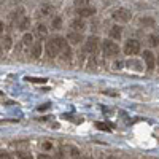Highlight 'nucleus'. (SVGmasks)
I'll return each instance as SVG.
<instances>
[{"label":"nucleus","mask_w":159,"mask_h":159,"mask_svg":"<svg viewBox=\"0 0 159 159\" xmlns=\"http://www.w3.org/2000/svg\"><path fill=\"white\" fill-rule=\"evenodd\" d=\"M65 46H67V42H65L62 37H52V38H49L46 42V54H48V57L52 59V57L59 56L61 49L65 48Z\"/></svg>","instance_id":"obj_1"},{"label":"nucleus","mask_w":159,"mask_h":159,"mask_svg":"<svg viewBox=\"0 0 159 159\" xmlns=\"http://www.w3.org/2000/svg\"><path fill=\"white\" fill-rule=\"evenodd\" d=\"M118 54H119V46L115 42L105 40V42H103V56L105 57H115Z\"/></svg>","instance_id":"obj_2"},{"label":"nucleus","mask_w":159,"mask_h":159,"mask_svg":"<svg viewBox=\"0 0 159 159\" xmlns=\"http://www.w3.org/2000/svg\"><path fill=\"white\" fill-rule=\"evenodd\" d=\"M130 16H132L130 11L126 10V8H118V10L113 11V15H111V18L116 22H127V21H130Z\"/></svg>","instance_id":"obj_3"},{"label":"nucleus","mask_w":159,"mask_h":159,"mask_svg":"<svg viewBox=\"0 0 159 159\" xmlns=\"http://www.w3.org/2000/svg\"><path fill=\"white\" fill-rule=\"evenodd\" d=\"M59 156H62V157H65V156H69V157H80L81 153H80L78 148L72 147V145H62V147L59 148Z\"/></svg>","instance_id":"obj_4"},{"label":"nucleus","mask_w":159,"mask_h":159,"mask_svg":"<svg viewBox=\"0 0 159 159\" xmlns=\"http://www.w3.org/2000/svg\"><path fill=\"white\" fill-rule=\"evenodd\" d=\"M140 51V43L137 42V40H127L126 45H124V52L127 56H135L139 54Z\"/></svg>","instance_id":"obj_5"},{"label":"nucleus","mask_w":159,"mask_h":159,"mask_svg":"<svg viewBox=\"0 0 159 159\" xmlns=\"http://www.w3.org/2000/svg\"><path fill=\"white\" fill-rule=\"evenodd\" d=\"M32 45H34V37H32L30 34H24L22 40H21L19 45H18V49H19L21 52H27L29 48H32Z\"/></svg>","instance_id":"obj_6"},{"label":"nucleus","mask_w":159,"mask_h":159,"mask_svg":"<svg viewBox=\"0 0 159 159\" xmlns=\"http://www.w3.org/2000/svg\"><path fill=\"white\" fill-rule=\"evenodd\" d=\"M97 46H99V38L97 37H89L86 45H84V51L91 52V54H96V52H97Z\"/></svg>","instance_id":"obj_7"},{"label":"nucleus","mask_w":159,"mask_h":159,"mask_svg":"<svg viewBox=\"0 0 159 159\" xmlns=\"http://www.w3.org/2000/svg\"><path fill=\"white\" fill-rule=\"evenodd\" d=\"M70 29H72L73 32H83V30L86 29V24H84V21L81 19V16L75 18V19L70 22Z\"/></svg>","instance_id":"obj_8"},{"label":"nucleus","mask_w":159,"mask_h":159,"mask_svg":"<svg viewBox=\"0 0 159 159\" xmlns=\"http://www.w3.org/2000/svg\"><path fill=\"white\" fill-rule=\"evenodd\" d=\"M54 11H56V8L52 5L43 3L42 7H40V10H38V15H42L43 18H46V16H52V15H54Z\"/></svg>","instance_id":"obj_9"},{"label":"nucleus","mask_w":159,"mask_h":159,"mask_svg":"<svg viewBox=\"0 0 159 159\" xmlns=\"http://www.w3.org/2000/svg\"><path fill=\"white\" fill-rule=\"evenodd\" d=\"M59 59H61L62 64H70V61H72V51H70L69 46H65V48L61 49V52H59Z\"/></svg>","instance_id":"obj_10"},{"label":"nucleus","mask_w":159,"mask_h":159,"mask_svg":"<svg viewBox=\"0 0 159 159\" xmlns=\"http://www.w3.org/2000/svg\"><path fill=\"white\" fill-rule=\"evenodd\" d=\"M76 13H78V16H81V18H88V16H94L96 10L92 7H80L76 10Z\"/></svg>","instance_id":"obj_11"},{"label":"nucleus","mask_w":159,"mask_h":159,"mask_svg":"<svg viewBox=\"0 0 159 159\" xmlns=\"http://www.w3.org/2000/svg\"><path fill=\"white\" fill-rule=\"evenodd\" d=\"M42 51H43V46H42V40H40V42H35V43L32 45V51H30L32 59H38L40 56H42Z\"/></svg>","instance_id":"obj_12"},{"label":"nucleus","mask_w":159,"mask_h":159,"mask_svg":"<svg viewBox=\"0 0 159 159\" xmlns=\"http://www.w3.org/2000/svg\"><path fill=\"white\" fill-rule=\"evenodd\" d=\"M143 59H145V62H147L148 70H153L154 69V56H153V52L151 51H143Z\"/></svg>","instance_id":"obj_13"},{"label":"nucleus","mask_w":159,"mask_h":159,"mask_svg":"<svg viewBox=\"0 0 159 159\" xmlns=\"http://www.w3.org/2000/svg\"><path fill=\"white\" fill-rule=\"evenodd\" d=\"M67 40L73 45H78L80 42H83V35H81V32H70L67 35Z\"/></svg>","instance_id":"obj_14"},{"label":"nucleus","mask_w":159,"mask_h":159,"mask_svg":"<svg viewBox=\"0 0 159 159\" xmlns=\"http://www.w3.org/2000/svg\"><path fill=\"white\" fill-rule=\"evenodd\" d=\"M35 35H37L40 40H43V38H46V35H48V29L45 27L43 24H38L37 29H35Z\"/></svg>","instance_id":"obj_15"},{"label":"nucleus","mask_w":159,"mask_h":159,"mask_svg":"<svg viewBox=\"0 0 159 159\" xmlns=\"http://www.w3.org/2000/svg\"><path fill=\"white\" fill-rule=\"evenodd\" d=\"M121 35H123V27H119V25H113V27L110 29V37L111 38L119 40V38H121Z\"/></svg>","instance_id":"obj_16"},{"label":"nucleus","mask_w":159,"mask_h":159,"mask_svg":"<svg viewBox=\"0 0 159 159\" xmlns=\"http://www.w3.org/2000/svg\"><path fill=\"white\" fill-rule=\"evenodd\" d=\"M29 27H30V18H29V16H24V18L21 19V22H19V30L25 32Z\"/></svg>","instance_id":"obj_17"},{"label":"nucleus","mask_w":159,"mask_h":159,"mask_svg":"<svg viewBox=\"0 0 159 159\" xmlns=\"http://www.w3.org/2000/svg\"><path fill=\"white\" fill-rule=\"evenodd\" d=\"M51 25H52V29H54V30L62 29V18H61V16H54V19H52V22H51Z\"/></svg>","instance_id":"obj_18"},{"label":"nucleus","mask_w":159,"mask_h":159,"mask_svg":"<svg viewBox=\"0 0 159 159\" xmlns=\"http://www.w3.org/2000/svg\"><path fill=\"white\" fill-rule=\"evenodd\" d=\"M148 43H150V46H153V48L157 46V45H159V37H157V35H150V37H148Z\"/></svg>","instance_id":"obj_19"},{"label":"nucleus","mask_w":159,"mask_h":159,"mask_svg":"<svg viewBox=\"0 0 159 159\" xmlns=\"http://www.w3.org/2000/svg\"><path fill=\"white\" fill-rule=\"evenodd\" d=\"M142 25H150V27H151V25H154V19L153 18H140V21H139Z\"/></svg>","instance_id":"obj_20"},{"label":"nucleus","mask_w":159,"mask_h":159,"mask_svg":"<svg viewBox=\"0 0 159 159\" xmlns=\"http://www.w3.org/2000/svg\"><path fill=\"white\" fill-rule=\"evenodd\" d=\"M2 46L5 48V51H8V49L11 48V38H10V37H5V38H3V42H2Z\"/></svg>","instance_id":"obj_21"},{"label":"nucleus","mask_w":159,"mask_h":159,"mask_svg":"<svg viewBox=\"0 0 159 159\" xmlns=\"http://www.w3.org/2000/svg\"><path fill=\"white\" fill-rule=\"evenodd\" d=\"M96 127L100 129V130H105V132H110V126L108 124H103V123H96Z\"/></svg>","instance_id":"obj_22"},{"label":"nucleus","mask_w":159,"mask_h":159,"mask_svg":"<svg viewBox=\"0 0 159 159\" xmlns=\"http://www.w3.org/2000/svg\"><path fill=\"white\" fill-rule=\"evenodd\" d=\"M25 80H27V81H30V83H46V80L45 78H25Z\"/></svg>","instance_id":"obj_23"},{"label":"nucleus","mask_w":159,"mask_h":159,"mask_svg":"<svg viewBox=\"0 0 159 159\" xmlns=\"http://www.w3.org/2000/svg\"><path fill=\"white\" fill-rule=\"evenodd\" d=\"M42 148L43 150H52V148H54V145H52V142H43L42 143Z\"/></svg>","instance_id":"obj_24"},{"label":"nucleus","mask_w":159,"mask_h":159,"mask_svg":"<svg viewBox=\"0 0 159 159\" xmlns=\"http://www.w3.org/2000/svg\"><path fill=\"white\" fill-rule=\"evenodd\" d=\"M129 67L135 69V70H142V69H140V62H135V61H130V62H129Z\"/></svg>","instance_id":"obj_25"},{"label":"nucleus","mask_w":159,"mask_h":159,"mask_svg":"<svg viewBox=\"0 0 159 159\" xmlns=\"http://www.w3.org/2000/svg\"><path fill=\"white\" fill-rule=\"evenodd\" d=\"M10 157H13L8 151H2L0 150V159H10Z\"/></svg>","instance_id":"obj_26"},{"label":"nucleus","mask_w":159,"mask_h":159,"mask_svg":"<svg viewBox=\"0 0 159 159\" xmlns=\"http://www.w3.org/2000/svg\"><path fill=\"white\" fill-rule=\"evenodd\" d=\"M46 108H49V103H45V105H42V107H38L37 110H38V111H42V110H46Z\"/></svg>","instance_id":"obj_27"},{"label":"nucleus","mask_w":159,"mask_h":159,"mask_svg":"<svg viewBox=\"0 0 159 159\" xmlns=\"http://www.w3.org/2000/svg\"><path fill=\"white\" fill-rule=\"evenodd\" d=\"M115 69H123V62H115Z\"/></svg>","instance_id":"obj_28"},{"label":"nucleus","mask_w":159,"mask_h":159,"mask_svg":"<svg viewBox=\"0 0 159 159\" xmlns=\"http://www.w3.org/2000/svg\"><path fill=\"white\" fill-rule=\"evenodd\" d=\"M5 52H7V51H5V48H3L2 45H0V57H2V56L5 54Z\"/></svg>","instance_id":"obj_29"},{"label":"nucleus","mask_w":159,"mask_h":159,"mask_svg":"<svg viewBox=\"0 0 159 159\" xmlns=\"http://www.w3.org/2000/svg\"><path fill=\"white\" fill-rule=\"evenodd\" d=\"M3 34V22H0V35Z\"/></svg>","instance_id":"obj_30"},{"label":"nucleus","mask_w":159,"mask_h":159,"mask_svg":"<svg viewBox=\"0 0 159 159\" xmlns=\"http://www.w3.org/2000/svg\"><path fill=\"white\" fill-rule=\"evenodd\" d=\"M2 94H3V92H2V91H0V96H2Z\"/></svg>","instance_id":"obj_31"},{"label":"nucleus","mask_w":159,"mask_h":159,"mask_svg":"<svg viewBox=\"0 0 159 159\" xmlns=\"http://www.w3.org/2000/svg\"><path fill=\"white\" fill-rule=\"evenodd\" d=\"M157 64H159V56H157Z\"/></svg>","instance_id":"obj_32"}]
</instances>
